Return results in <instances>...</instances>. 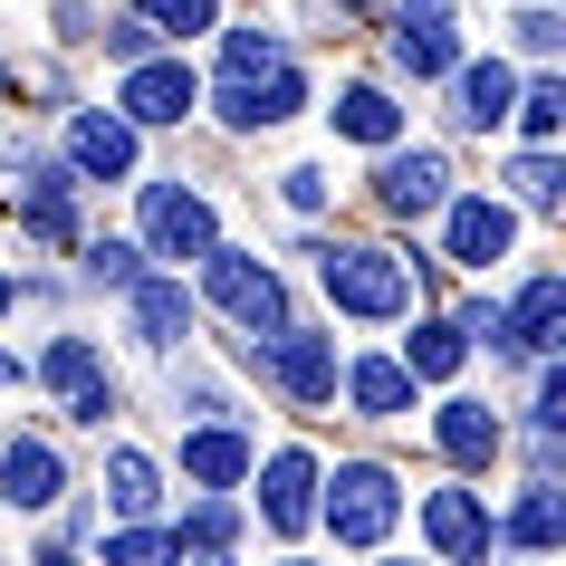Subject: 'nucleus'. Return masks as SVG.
Segmentation results:
<instances>
[{"instance_id": "3", "label": "nucleus", "mask_w": 566, "mask_h": 566, "mask_svg": "<svg viewBox=\"0 0 566 566\" xmlns=\"http://www.w3.org/2000/svg\"><path fill=\"white\" fill-rule=\"evenodd\" d=\"M202 298L221 307V317H240L250 336L289 327V289H279V269H269V260H250V250H221V240L202 250Z\"/></svg>"}, {"instance_id": "19", "label": "nucleus", "mask_w": 566, "mask_h": 566, "mask_svg": "<svg viewBox=\"0 0 566 566\" xmlns=\"http://www.w3.org/2000/svg\"><path fill=\"white\" fill-rule=\"evenodd\" d=\"M336 385H346V403H356L365 422H403L413 413V365L403 356H356V365H336Z\"/></svg>"}, {"instance_id": "1", "label": "nucleus", "mask_w": 566, "mask_h": 566, "mask_svg": "<svg viewBox=\"0 0 566 566\" xmlns=\"http://www.w3.org/2000/svg\"><path fill=\"white\" fill-rule=\"evenodd\" d=\"M317 260V289L327 307L365 317V327H385V317H413V260H394L375 240H327V250H307Z\"/></svg>"}, {"instance_id": "33", "label": "nucleus", "mask_w": 566, "mask_h": 566, "mask_svg": "<svg viewBox=\"0 0 566 566\" xmlns=\"http://www.w3.org/2000/svg\"><path fill=\"white\" fill-rule=\"evenodd\" d=\"M528 422L537 432H566V365L537 356V394H528Z\"/></svg>"}, {"instance_id": "35", "label": "nucleus", "mask_w": 566, "mask_h": 566, "mask_svg": "<svg viewBox=\"0 0 566 566\" xmlns=\"http://www.w3.org/2000/svg\"><path fill=\"white\" fill-rule=\"evenodd\" d=\"M106 557H116V566H145V557H174V528H145V518H135V528H116V537H106Z\"/></svg>"}, {"instance_id": "27", "label": "nucleus", "mask_w": 566, "mask_h": 566, "mask_svg": "<svg viewBox=\"0 0 566 566\" xmlns=\"http://www.w3.org/2000/svg\"><path fill=\"white\" fill-rule=\"evenodd\" d=\"M509 192H518L528 211H557V202H566V164H557L547 145H528L518 164H509Z\"/></svg>"}, {"instance_id": "6", "label": "nucleus", "mask_w": 566, "mask_h": 566, "mask_svg": "<svg viewBox=\"0 0 566 566\" xmlns=\"http://www.w3.org/2000/svg\"><path fill=\"white\" fill-rule=\"evenodd\" d=\"M250 480H260V528L269 537H307L317 528V451L279 442L269 461H250Z\"/></svg>"}, {"instance_id": "23", "label": "nucleus", "mask_w": 566, "mask_h": 566, "mask_svg": "<svg viewBox=\"0 0 566 566\" xmlns=\"http://www.w3.org/2000/svg\"><path fill=\"white\" fill-rule=\"evenodd\" d=\"M327 116H336V135H346V145H394V135H403V106H394L385 87H346Z\"/></svg>"}, {"instance_id": "24", "label": "nucleus", "mask_w": 566, "mask_h": 566, "mask_svg": "<svg viewBox=\"0 0 566 566\" xmlns=\"http://www.w3.org/2000/svg\"><path fill=\"white\" fill-rule=\"evenodd\" d=\"M231 537H240V500H231V490H202V500H192V518L174 528V557H221Z\"/></svg>"}, {"instance_id": "30", "label": "nucleus", "mask_w": 566, "mask_h": 566, "mask_svg": "<svg viewBox=\"0 0 566 566\" xmlns=\"http://www.w3.org/2000/svg\"><path fill=\"white\" fill-rule=\"evenodd\" d=\"M135 10H145L154 39H202L211 20H221V0H135Z\"/></svg>"}, {"instance_id": "37", "label": "nucleus", "mask_w": 566, "mask_h": 566, "mask_svg": "<svg viewBox=\"0 0 566 566\" xmlns=\"http://www.w3.org/2000/svg\"><path fill=\"white\" fill-rule=\"evenodd\" d=\"M279 202L289 211H327V174H317V164H289V174H279Z\"/></svg>"}, {"instance_id": "36", "label": "nucleus", "mask_w": 566, "mask_h": 566, "mask_svg": "<svg viewBox=\"0 0 566 566\" xmlns=\"http://www.w3.org/2000/svg\"><path fill=\"white\" fill-rule=\"evenodd\" d=\"M96 39H106V59H145V49H154V30H145V10H125V20H96Z\"/></svg>"}, {"instance_id": "10", "label": "nucleus", "mask_w": 566, "mask_h": 566, "mask_svg": "<svg viewBox=\"0 0 566 566\" xmlns=\"http://www.w3.org/2000/svg\"><path fill=\"white\" fill-rule=\"evenodd\" d=\"M116 106H125L135 125H182L192 106H202V77H192L182 59H154V49H145V59H125V87H116Z\"/></svg>"}, {"instance_id": "32", "label": "nucleus", "mask_w": 566, "mask_h": 566, "mask_svg": "<svg viewBox=\"0 0 566 566\" xmlns=\"http://www.w3.org/2000/svg\"><path fill=\"white\" fill-rule=\"evenodd\" d=\"M87 375H106V356H96L87 336H59V346H49V356H39V385H87Z\"/></svg>"}, {"instance_id": "31", "label": "nucleus", "mask_w": 566, "mask_h": 566, "mask_svg": "<svg viewBox=\"0 0 566 566\" xmlns=\"http://www.w3.org/2000/svg\"><path fill=\"white\" fill-rule=\"evenodd\" d=\"M77 250H87V289H125V279H135V269H145V240H77Z\"/></svg>"}, {"instance_id": "12", "label": "nucleus", "mask_w": 566, "mask_h": 566, "mask_svg": "<svg viewBox=\"0 0 566 566\" xmlns=\"http://www.w3.org/2000/svg\"><path fill=\"white\" fill-rule=\"evenodd\" d=\"M509 240H518V211L509 202H490V192H451L442 202V260L490 269V260H509Z\"/></svg>"}, {"instance_id": "16", "label": "nucleus", "mask_w": 566, "mask_h": 566, "mask_svg": "<svg viewBox=\"0 0 566 566\" xmlns=\"http://www.w3.org/2000/svg\"><path fill=\"white\" fill-rule=\"evenodd\" d=\"M422 537H432L451 566H471V557L500 547V518L480 509V490H432V500H422Z\"/></svg>"}, {"instance_id": "17", "label": "nucleus", "mask_w": 566, "mask_h": 566, "mask_svg": "<svg viewBox=\"0 0 566 566\" xmlns=\"http://www.w3.org/2000/svg\"><path fill=\"white\" fill-rule=\"evenodd\" d=\"M432 442H442L451 471H490V461L509 451V422L490 413V403H471V394H451L442 413H432Z\"/></svg>"}, {"instance_id": "38", "label": "nucleus", "mask_w": 566, "mask_h": 566, "mask_svg": "<svg viewBox=\"0 0 566 566\" xmlns=\"http://www.w3.org/2000/svg\"><path fill=\"white\" fill-rule=\"evenodd\" d=\"M557 39H566V20H557V10H518V49H528V59H547Z\"/></svg>"}, {"instance_id": "41", "label": "nucleus", "mask_w": 566, "mask_h": 566, "mask_svg": "<svg viewBox=\"0 0 566 566\" xmlns=\"http://www.w3.org/2000/svg\"><path fill=\"white\" fill-rule=\"evenodd\" d=\"M346 10H365V0H346Z\"/></svg>"}, {"instance_id": "14", "label": "nucleus", "mask_w": 566, "mask_h": 566, "mask_svg": "<svg viewBox=\"0 0 566 566\" xmlns=\"http://www.w3.org/2000/svg\"><path fill=\"white\" fill-rule=\"evenodd\" d=\"M250 461H260V442H250L240 422H221V413H202L182 432V480H192V490H240Z\"/></svg>"}, {"instance_id": "11", "label": "nucleus", "mask_w": 566, "mask_h": 566, "mask_svg": "<svg viewBox=\"0 0 566 566\" xmlns=\"http://www.w3.org/2000/svg\"><path fill=\"white\" fill-rule=\"evenodd\" d=\"M10 164H20V202H10V211H20V231L67 250V240H77V174H67V164H39L30 145L10 154Z\"/></svg>"}, {"instance_id": "18", "label": "nucleus", "mask_w": 566, "mask_h": 566, "mask_svg": "<svg viewBox=\"0 0 566 566\" xmlns=\"http://www.w3.org/2000/svg\"><path fill=\"white\" fill-rule=\"evenodd\" d=\"M0 500H10V509H59V500H67L59 442H30V432H20V442L0 451Z\"/></svg>"}, {"instance_id": "29", "label": "nucleus", "mask_w": 566, "mask_h": 566, "mask_svg": "<svg viewBox=\"0 0 566 566\" xmlns=\"http://www.w3.org/2000/svg\"><path fill=\"white\" fill-rule=\"evenodd\" d=\"M451 327L471 336V346H490V356L518 365V336H509V307H500V298H461V307H451Z\"/></svg>"}, {"instance_id": "20", "label": "nucleus", "mask_w": 566, "mask_h": 566, "mask_svg": "<svg viewBox=\"0 0 566 566\" xmlns=\"http://www.w3.org/2000/svg\"><path fill=\"white\" fill-rule=\"evenodd\" d=\"M509 336H518V356H557L566 346V279L557 269H537L528 289L509 298Z\"/></svg>"}, {"instance_id": "28", "label": "nucleus", "mask_w": 566, "mask_h": 566, "mask_svg": "<svg viewBox=\"0 0 566 566\" xmlns=\"http://www.w3.org/2000/svg\"><path fill=\"white\" fill-rule=\"evenodd\" d=\"M509 116H518V135H528V145H547V135L566 125V87H557V77H528V87L509 96Z\"/></svg>"}, {"instance_id": "39", "label": "nucleus", "mask_w": 566, "mask_h": 566, "mask_svg": "<svg viewBox=\"0 0 566 566\" xmlns=\"http://www.w3.org/2000/svg\"><path fill=\"white\" fill-rule=\"evenodd\" d=\"M10 375H20V356H0V385H10Z\"/></svg>"}, {"instance_id": "34", "label": "nucleus", "mask_w": 566, "mask_h": 566, "mask_svg": "<svg viewBox=\"0 0 566 566\" xmlns=\"http://www.w3.org/2000/svg\"><path fill=\"white\" fill-rule=\"evenodd\" d=\"M106 413H116V375H87V385H67V422L106 432Z\"/></svg>"}, {"instance_id": "4", "label": "nucleus", "mask_w": 566, "mask_h": 566, "mask_svg": "<svg viewBox=\"0 0 566 566\" xmlns=\"http://www.w3.org/2000/svg\"><path fill=\"white\" fill-rule=\"evenodd\" d=\"M240 356L260 365L289 403H336V336H307V327H269V336H240Z\"/></svg>"}, {"instance_id": "13", "label": "nucleus", "mask_w": 566, "mask_h": 566, "mask_svg": "<svg viewBox=\"0 0 566 566\" xmlns=\"http://www.w3.org/2000/svg\"><path fill=\"white\" fill-rule=\"evenodd\" d=\"M451 59H461L451 0H394V67H403V77H442Z\"/></svg>"}, {"instance_id": "15", "label": "nucleus", "mask_w": 566, "mask_h": 566, "mask_svg": "<svg viewBox=\"0 0 566 566\" xmlns=\"http://www.w3.org/2000/svg\"><path fill=\"white\" fill-rule=\"evenodd\" d=\"M451 125L461 135H490V125H509V96H518V67L509 59H451Z\"/></svg>"}, {"instance_id": "40", "label": "nucleus", "mask_w": 566, "mask_h": 566, "mask_svg": "<svg viewBox=\"0 0 566 566\" xmlns=\"http://www.w3.org/2000/svg\"><path fill=\"white\" fill-rule=\"evenodd\" d=\"M10 298H20V289H10V279H0V307H10Z\"/></svg>"}, {"instance_id": "21", "label": "nucleus", "mask_w": 566, "mask_h": 566, "mask_svg": "<svg viewBox=\"0 0 566 566\" xmlns=\"http://www.w3.org/2000/svg\"><path fill=\"white\" fill-rule=\"evenodd\" d=\"M500 537H509V547H557V537H566V490L547 471H528V490H518V509H509Z\"/></svg>"}, {"instance_id": "26", "label": "nucleus", "mask_w": 566, "mask_h": 566, "mask_svg": "<svg viewBox=\"0 0 566 566\" xmlns=\"http://www.w3.org/2000/svg\"><path fill=\"white\" fill-rule=\"evenodd\" d=\"M289 59V39L269 30V20H240V30H221V77H260V67Z\"/></svg>"}, {"instance_id": "5", "label": "nucleus", "mask_w": 566, "mask_h": 566, "mask_svg": "<svg viewBox=\"0 0 566 566\" xmlns=\"http://www.w3.org/2000/svg\"><path fill=\"white\" fill-rule=\"evenodd\" d=\"M385 154V164H375V211H385V221H432V211L451 202V154L442 145H403V135H394V145H375Z\"/></svg>"}, {"instance_id": "25", "label": "nucleus", "mask_w": 566, "mask_h": 566, "mask_svg": "<svg viewBox=\"0 0 566 566\" xmlns=\"http://www.w3.org/2000/svg\"><path fill=\"white\" fill-rule=\"evenodd\" d=\"M154 500H164V480H154L145 451H106V509L116 518H154Z\"/></svg>"}, {"instance_id": "7", "label": "nucleus", "mask_w": 566, "mask_h": 566, "mask_svg": "<svg viewBox=\"0 0 566 566\" xmlns=\"http://www.w3.org/2000/svg\"><path fill=\"white\" fill-rule=\"evenodd\" d=\"M135 135L145 125L125 106H77L67 116V174L77 182H135Z\"/></svg>"}, {"instance_id": "22", "label": "nucleus", "mask_w": 566, "mask_h": 566, "mask_svg": "<svg viewBox=\"0 0 566 566\" xmlns=\"http://www.w3.org/2000/svg\"><path fill=\"white\" fill-rule=\"evenodd\" d=\"M461 356H471V336L451 327V317H413V336H403L413 385H451V375H461Z\"/></svg>"}, {"instance_id": "9", "label": "nucleus", "mask_w": 566, "mask_h": 566, "mask_svg": "<svg viewBox=\"0 0 566 566\" xmlns=\"http://www.w3.org/2000/svg\"><path fill=\"white\" fill-rule=\"evenodd\" d=\"M116 298H125L135 346H154V356H174L182 336H192V289H182V269H135Z\"/></svg>"}, {"instance_id": "2", "label": "nucleus", "mask_w": 566, "mask_h": 566, "mask_svg": "<svg viewBox=\"0 0 566 566\" xmlns=\"http://www.w3.org/2000/svg\"><path fill=\"white\" fill-rule=\"evenodd\" d=\"M317 518L336 528V547H385L394 518H403V480L385 471V461H336V471H317Z\"/></svg>"}, {"instance_id": "8", "label": "nucleus", "mask_w": 566, "mask_h": 566, "mask_svg": "<svg viewBox=\"0 0 566 566\" xmlns=\"http://www.w3.org/2000/svg\"><path fill=\"white\" fill-rule=\"evenodd\" d=\"M211 240H221V221H211L202 192H182V182H145V260H202Z\"/></svg>"}]
</instances>
